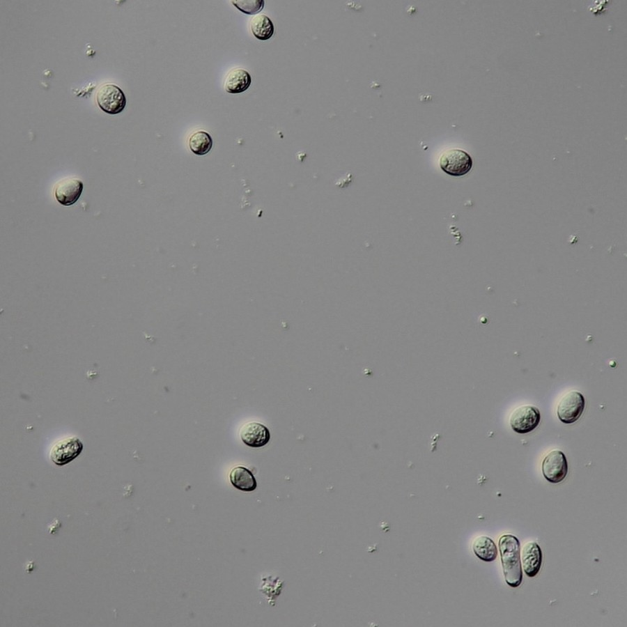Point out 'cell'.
I'll return each instance as SVG.
<instances>
[{"label":"cell","mask_w":627,"mask_h":627,"mask_svg":"<svg viewBox=\"0 0 627 627\" xmlns=\"http://www.w3.org/2000/svg\"><path fill=\"white\" fill-rule=\"evenodd\" d=\"M231 3L239 10L248 15L256 14L264 7L263 0H236L231 1Z\"/></svg>","instance_id":"obj_16"},{"label":"cell","mask_w":627,"mask_h":627,"mask_svg":"<svg viewBox=\"0 0 627 627\" xmlns=\"http://www.w3.org/2000/svg\"><path fill=\"white\" fill-rule=\"evenodd\" d=\"M213 141L209 133L199 130L193 133L188 141L190 150L197 155H204L212 148Z\"/></svg>","instance_id":"obj_15"},{"label":"cell","mask_w":627,"mask_h":627,"mask_svg":"<svg viewBox=\"0 0 627 627\" xmlns=\"http://www.w3.org/2000/svg\"><path fill=\"white\" fill-rule=\"evenodd\" d=\"M240 435L246 445L253 448L263 447L270 439L269 429L265 425L255 421L243 424L240 428Z\"/></svg>","instance_id":"obj_9"},{"label":"cell","mask_w":627,"mask_h":627,"mask_svg":"<svg viewBox=\"0 0 627 627\" xmlns=\"http://www.w3.org/2000/svg\"><path fill=\"white\" fill-rule=\"evenodd\" d=\"M472 549L476 556L484 562L494 561L497 555V548L495 542L486 536L476 538Z\"/></svg>","instance_id":"obj_13"},{"label":"cell","mask_w":627,"mask_h":627,"mask_svg":"<svg viewBox=\"0 0 627 627\" xmlns=\"http://www.w3.org/2000/svg\"><path fill=\"white\" fill-rule=\"evenodd\" d=\"M439 165L440 169L449 176H462L471 170L472 159L465 150L450 149L440 155Z\"/></svg>","instance_id":"obj_3"},{"label":"cell","mask_w":627,"mask_h":627,"mask_svg":"<svg viewBox=\"0 0 627 627\" xmlns=\"http://www.w3.org/2000/svg\"><path fill=\"white\" fill-rule=\"evenodd\" d=\"M541 421L539 409L533 405H521L515 408L509 417V424L513 431L524 434L535 429Z\"/></svg>","instance_id":"obj_5"},{"label":"cell","mask_w":627,"mask_h":627,"mask_svg":"<svg viewBox=\"0 0 627 627\" xmlns=\"http://www.w3.org/2000/svg\"><path fill=\"white\" fill-rule=\"evenodd\" d=\"M542 551L534 541L525 543L520 552L521 566L528 577H534L542 564Z\"/></svg>","instance_id":"obj_10"},{"label":"cell","mask_w":627,"mask_h":627,"mask_svg":"<svg viewBox=\"0 0 627 627\" xmlns=\"http://www.w3.org/2000/svg\"><path fill=\"white\" fill-rule=\"evenodd\" d=\"M499 549L505 581L510 587H517L522 580L519 540L511 534L502 535Z\"/></svg>","instance_id":"obj_1"},{"label":"cell","mask_w":627,"mask_h":627,"mask_svg":"<svg viewBox=\"0 0 627 627\" xmlns=\"http://www.w3.org/2000/svg\"><path fill=\"white\" fill-rule=\"evenodd\" d=\"M253 35L260 40H267L274 34V26L271 20L263 14L254 16L250 24Z\"/></svg>","instance_id":"obj_14"},{"label":"cell","mask_w":627,"mask_h":627,"mask_svg":"<svg viewBox=\"0 0 627 627\" xmlns=\"http://www.w3.org/2000/svg\"><path fill=\"white\" fill-rule=\"evenodd\" d=\"M251 83L249 73L242 68H234L227 75L224 87L229 93H240L245 91Z\"/></svg>","instance_id":"obj_11"},{"label":"cell","mask_w":627,"mask_h":627,"mask_svg":"<svg viewBox=\"0 0 627 627\" xmlns=\"http://www.w3.org/2000/svg\"><path fill=\"white\" fill-rule=\"evenodd\" d=\"M542 472L545 479L552 483L562 481L568 472V463L564 454L558 449L550 451L544 457Z\"/></svg>","instance_id":"obj_7"},{"label":"cell","mask_w":627,"mask_h":627,"mask_svg":"<svg viewBox=\"0 0 627 627\" xmlns=\"http://www.w3.org/2000/svg\"><path fill=\"white\" fill-rule=\"evenodd\" d=\"M83 443L75 436L59 440L51 448L49 456L56 465H65L75 460L83 450Z\"/></svg>","instance_id":"obj_6"},{"label":"cell","mask_w":627,"mask_h":627,"mask_svg":"<svg viewBox=\"0 0 627 627\" xmlns=\"http://www.w3.org/2000/svg\"><path fill=\"white\" fill-rule=\"evenodd\" d=\"M84 185L77 178H66L59 180L55 185L54 194L59 203L70 206L75 203L79 199Z\"/></svg>","instance_id":"obj_8"},{"label":"cell","mask_w":627,"mask_h":627,"mask_svg":"<svg viewBox=\"0 0 627 627\" xmlns=\"http://www.w3.org/2000/svg\"><path fill=\"white\" fill-rule=\"evenodd\" d=\"M96 100L100 108L109 114L121 113L126 105V98L123 91L112 84L101 86L98 89Z\"/></svg>","instance_id":"obj_4"},{"label":"cell","mask_w":627,"mask_h":627,"mask_svg":"<svg viewBox=\"0 0 627 627\" xmlns=\"http://www.w3.org/2000/svg\"><path fill=\"white\" fill-rule=\"evenodd\" d=\"M585 407V397L579 391L571 390L567 392L558 402L557 407V417L564 424H573L580 417Z\"/></svg>","instance_id":"obj_2"},{"label":"cell","mask_w":627,"mask_h":627,"mask_svg":"<svg viewBox=\"0 0 627 627\" xmlns=\"http://www.w3.org/2000/svg\"><path fill=\"white\" fill-rule=\"evenodd\" d=\"M229 479L235 488L244 492H252L257 488V482L252 472L243 466L233 467Z\"/></svg>","instance_id":"obj_12"}]
</instances>
